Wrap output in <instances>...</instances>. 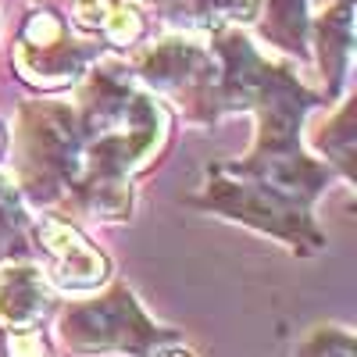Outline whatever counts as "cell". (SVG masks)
I'll list each match as a JSON object with an SVG mask.
<instances>
[{"label":"cell","mask_w":357,"mask_h":357,"mask_svg":"<svg viewBox=\"0 0 357 357\" xmlns=\"http://www.w3.org/2000/svg\"><path fill=\"white\" fill-rule=\"evenodd\" d=\"M296 357H357V340L343 325H314L296 343Z\"/></svg>","instance_id":"15"},{"label":"cell","mask_w":357,"mask_h":357,"mask_svg":"<svg viewBox=\"0 0 357 357\" xmlns=\"http://www.w3.org/2000/svg\"><path fill=\"white\" fill-rule=\"evenodd\" d=\"M0 151H4V129H0Z\"/></svg>","instance_id":"19"},{"label":"cell","mask_w":357,"mask_h":357,"mask_svg":"<svg viewBox=\"0 0 357 357\" xmlns=\"http://www.w3.org/2000/svg\"><path fill=\"white\" fill-rule=\"evenodd\" d=\"M100 29H104L107 43H114V47H129V43L139 40L143 22H139V15H136L129 4H111V11H107V18H104Z\"/></svg>","instance_id":"16"},{"label":"cell","mask_w":357,"mask_h":357,"mask_svg":"<svg viewBox=\"0 0 357 357\" xmlns=\"http://www.w3.org/2000/svg\"><path fill=\"white\" fill-rule=\"evenodd\" d=\"M193 207L229 222L250 225L264 236H275L279 243L293 247L296 254L321 250L325 236L314 225L311 204H301L286 193H275L247 175H236L229 165H211L197 193L186 197Z\"/></svg>","instance_id":"5"},{"label":"cell","mask_w":357,"mask_h":357,"mask_svg":"<svg viewBox=\"0 0 357 357\" xmlns=\"http://www.w3.org/2000/svg\"><path fill=\"white\" fill-rule=\"evenodd\" d=\"M57 340H61L65 350L82 357H97V354L154 357L161 347L178 343L183 336L146 314L126 282H114L97 296L68 301L57 314Z\"/></svg>","instance_id":"4"},{"label":"cell","mask_w":357,"mask_h":357,"mask_svg":"<svg viewBox=\"0 0 357 357\" xmlns=\"http://www.w3.org/2000/svg\"><path fill=\"white\" fill-rule=\"evenodd\" d=\"M11 143H15V186L22 190L25 204L33 207H61L79 178V118L75 104L65 100H29L18 107L11 122Z\"/></svg>","instance_id":"3"},{"label":"cell","mask_w":357,"mask_h":357,"mask_svg":"<svg viewBox=\"0 0 357 357\" xmlns=\"http://www.w3.org/2000/svg\"><path fill=\"white\" fill-rule=\"evenodd\" d=\"M79 178L61 207L65 215H82L104 225L132 218V175L151 165L168 139L165 104L143 89L126 68L100 65L86 72L79 100Z\"/></svg>","instance_id":"2"},{"label":"cell","mask_w":357,"mask_h":357,"mask_svg":"<svg viewBox=\"0 0 357 357\" xmlns=\"http://www.w3.org/2000/svg\"><path fill=\"white\" fill-rule=\"evenodd\" d=\"M172 22L211 25V22H250L257 15V0H151Z\"/></svg>","instance_id":"12"},{"label":"cell","mask_w":357,"mask_h":357,"mask_svg":"<svg viewBox=\"0 0 357 357\" xmlns=\"http://www.w3.org/2000/svg\"><path fill=\"white\" fill-rule=\"evenodd\" d=\"M354 0H336L333 8L314 25V47H318V68L325 79V93L340 97V89L350 72V54H354Z\"/></svg>","instance_id":"10"},{"label":"cell","mask_w":357,"mask_h":357,"mask_svg":"<svg viewBox=\"0 0 357 357\" xmlns=\"http://www.w3.org/2000/svg\"><path fill=\"white\" fill-rule=\"evenodd\" d=\"M154 357H197V354H193V350H190L183 340H178V343H168V347H161Z\"/></svg>","instance_id":"18"},{"label":"cell","mask_w":357,"mask_h":357,"mask_svg":"<svg viewBox=\"0 0 357 357\" xmlns=\"http://www.w3.org/2000/svg\"><path fill=\"white\" fill-rule=\"evenodd\" d=\"M268 18H264V36L279 43L282 50L301 54L307 43V8L304 0H264Z\"/></svg>","instance_id":"14"},{"label":"cell","mask_w":357,"mask_h":357,"mask_svg":"<svg viewBox=\"0 0 357 357\" xmlns=\"http://www.w3.org/2000/svg\"><path fill=\"white\" fill-rule=\"evenodd\" d=\"M33 215L15 186L11 172L0 168V268L18 264V261H33L36 257V236H33Z\"/></svg>","instance_id":"11"},{"label":"cell","mask_w":357,"mask_h":357,"mask_svg":"<svg viewBox=\"0 0 357 357\" xmlns=\"http://www.w3.org/2000/svg\"><path fill=\"white\" fill-rule=\"evenodd\" d=\"M54 304V286L47 282L43 268L33 261H18L0 268V329L22 333L36 329Z\"/></svg>","instance_id":"9"},{"label":"cell","mask_w":357,"mask_h":357,"mask_svg":"<svg viewBox=\"0 0 357 357\" xmlns=\"http://www.w3.org/2000/svg\"><path fill=\"white\" fill-rule=\"evenodd\" d=\"M211 54L218 61V107L229 111H254V146L247 158L225 161L236 175L286 193L301 204L318 200V193L336 175L325 161L304 151L301 126L318 100L289 65L275 61L257 50V43L236 25H225L211 40Z\"/></svg>","instance_id":"1"},{"label":"cell","mask_w":357,"mask_h":357,"mask_svg":"<svg viewBox=\"0 0 357 357\" xmlns=\"http://www.w3.org/2000/svg\"><path fill=\"white\" fill-rule=\"evenodd\" d=\"M8 354L11 357H50V347L40 336V329H22V333H11Z\"/></svg>","instance_id":"17"},{"label":"cell","mask_w":357,"mask_h":357,"mask_svg":"<svg viewBox=\"0 0 357 357\" xmlns=\"http://www.w3.org/2000/svg\"><path fill=\"white\" fill-rule=\"evenodd\" d=\"M11 57L25 82L43 86V89H61V86L82 82L89 65L104 57V47L89 40H75L61 15L36 11L29 15Z\"/></svg>","instance_id":"7"},{"label":"cell","mask_w":357,"mask_h":357,"mask_svg":"<svg viewBox=\"0 0 357 357\" xmlns=\"http://www.w3.org/2000/svg\"><path fill=\"white\" fill-rule=\"evenodd\" d=\"M314 151H318V158H325V165L333 172H340L350 183L354 178V104H343L314 132Z\"/></svg>","instance_id":"13"},{"label":"cell","mask_w":357,"mask_h":357,"mask_svg":"<svg viewBox=\"0 0 357 357\" xmlns=\"http://www.w3.org/2000/svg\"><path fill=\"white\" fill-rule=\"evenodd\" d=\"M132 79L183 107V114L197 126H211L222 118L218 107V61L207 43L190 36H168L136 54Z\"/></svg>","instance_id":"6"},{"label":"cell","mask_w":357,"mask_h":357,"mask_svg":"<svg viewBox=\"0 0 357 357\" xmlns=\"http://www.w3.org/2000/svg\"><path fill=\"white\" fill-rule=\"evenodd\" d=\"M36 254L47 257V282L65 293H89L107 282V257L61 215H40L33 222Z\"/></svg>","instance_id":"8"}]
</instances>
